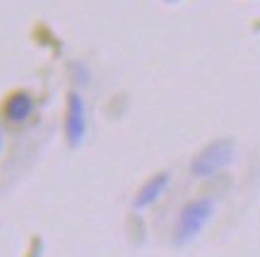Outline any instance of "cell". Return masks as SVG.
I'll return each instance as SVG.
<instances>
[{
  "mask_svg": "<svg viewBox=\"0 0 260 257\" xmlns=\"http://www.w3.org/2000/svg\"><path fill=\"white\" fill-rule=\"evenodd\" d=\"M214 211V202L210 197H198L181 209L176 221V231H174V243L176 245H186L205 229V224L210 221Z\"/></svg>",
  "mask_w": 260,
  "mask_h": 257,
  "instance_id": "obj_1",
  "label": "cell"
},
{
  "mask_svg": "<svg viewBox=\"0 0 260 257\" xmlns=\"http://www.w3.org/2000/svg\"><path fill=\"white\" fill-rule=\"evenodd\" d=\"M232 156H234L232 139H217V142L207 144L200 154L195 156L193 164H190V171H193V175H212L214 171H219V168L229 164Z\"/></svg>",
  "mask_w": 260,
  "mask_h": 257,
  "instance_id": "obj_2",
  "label": "cell"
},
{
  "mask_svg": "<svg viewBox=\"0 0 260 257\" xmlns=\"http://www.w3.org/2000/svg\"><path fill=\"white\" fill-rule=\"evenodd\" d=\"M84 128H87V120H84V103L80 99L77 92L68 94V118H65V132L70 144L77 147L84 137Z\"/></svg>",
  "mask_w": 260,
  "mask_h": 257,
  "instance_id": "obj_3",
  "label": "cell"
},
{
  "mask_svg": "<svg viewBox=\"0 0 260 257\" xmlns=\"http://www.w3.org/2000/svg\"><path fill=\"white\" fill-rule=\"evenodd\" d=\"M31 111H34V101L24 92L10 94V99L5 101V118L10 123H24L31 116Z\"/></svg>",
  "mask_w": 260,
  "mask_h": 257,
  "instance_id": "obj_4",
  "label": "cell"
},
{
  "mask_svg": "<svg viewBox=\"0 0 260 257\" xmlns=\"http://www.w3.org/2000/svg\"><path fill=\"white\" fill-rule=\"evenodd\" d=\"M169 185V175L167 173H159V175H154V178H149L147 183L140 188V193H138V197L133 200V204L138 207V209H142V207H149V204L157 200L159 195L164 193V188Z\"/></svg>",
  "mask_w": 260,
  "mask_h": 257,
  "instance_id": "obj_5",
  "label": "cell"
},
{
  "mask_svg": "<svg viewBox=\"0 0 260 257\" xmlns=\"http://www.w3.org/2000/svg\"><path fill=\"white\" fill-rule=\"evenodd\" d=\"M0 147H3V137H0Z\"/></svg>",
  "mask_w": 260,
  "mask_h": 257,
  "instance_id": "obj_6",
  "label": "cell"
}]
</instances>
